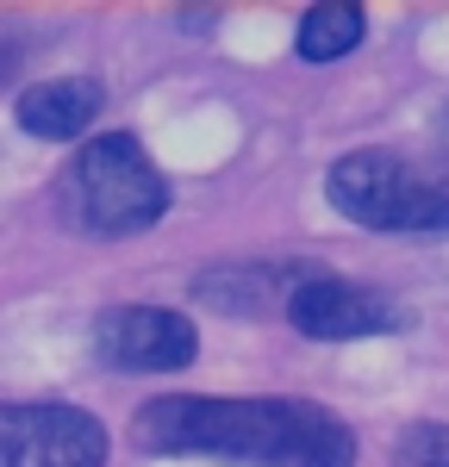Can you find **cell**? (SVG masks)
<instances>
[{
  "instance_id": "6da1fadb",
  "label": "cell",
  "mask_w": 449,
  "mask_h": 467,
  "mask_svg": "<svg viewBox=\"0 0 449 467\" xmlns=\"http://www.w3.org/2000/svg\"><path fill=\"white\" fill-rule=\"evenodd\" d=\"M131 442L144 455H200L219 467H356V431L312 399L162 393L138 405Z\"/></svg>"
},
{
  "instance_id": "7a4b0ae2",
  "label": "cell",
  "mask_w": 449,
  "mask_h": 467,
  "mask_svg": "<svg viewBox=\"0 0 449 467\" xmlns=\"http://www.w3.org/2000/svg\"><path fill=\"white\" fill-rule=\"evenodd\" d=\"M57 218L81 237H138L169 213V181L131 131H100L57 175Z\"/></svg>"
},
{
  "instance_id": "3957f363",
  "label": "cell",
  "mask_w": 449,
  "mask_h": 467,
  "mask_svg": "<svg viewBox=\"0 0 449 467\" xmlns=\"http://www.w3.org/2000/svg\"><path fill=\"white\" fill-rule=\"evenodd\" d=\"M325 200L362 231H449V156L350 150L325 175Z\"/></svg>"
},
{
  "instance_id": "277c9868",
  "label": "cell",
  "mask_w": 449,
  "mask_h": 467,
  "mask_svg": "<svg viewBox=\"0 0 449 467\" xmlns=\"http://www.w3.org/2000/svg\"><path fill=\"white\" fill-rule=\"evenodd\" d=\"M0 467H107V424L81 405H0Z\"/></svg>"
},
{
  "instance_id": "5b68a950",
  "label": "cell",
  "mask_w": 449,
  "mask_h": 467,
  "mask_svg": "<svg viewBox=\"0 0 449 467\" xmlns=\"http://www.w3.org/2000/svg\"><path fill=\"white\" fill-rule=\"evenodd\" d=\"M200 356V330L175 306H107L94 318V361L112 374H175Z\"/></svg>"
},
{
  "instance_id": "8992f818",
  "label": "cell",
  "mask_w": 449,
  "mask_h": 467,
  "mask_svg": "<svg viewBox=\"0 0 449 467\" xmlns=\"http://www.w3.org/2000/svg\"><path fill=\"white\" fill-rule=\"evenodd\" d=\"M287 324L312 343H350V337H393L412 330V306H400L393 293L381 287H356L343 275H306L287 293Z\"/></svg>"
},
{
  "instance_id": "52a82bcc",
  "label": "cell",
  "mask_w": 449,
  "mask_h": 467,
  "mask_svg": "<svg viewBox=\"0 0 449 467\" xmlns=\"http://www.w3.org/2000/svg\"><path fill=\"white\" fill-rule=\"evenodd\" d=\"M107 107V88L94 75H50V81H32L19 94V131L26 138H44V144H69V138H88V125Z\"/></svg>"
},
{
  "instance_id": "ba28073f",
  "label": "cell",
  "mask_w": 449,
  "mask_h": 467,
  "mask_svg": "<svg viewBox=\"0 0 449 467\" xmlns=\"http://www.w3.org/2000/svg\"><path fill=\"white\" fill-rule=\"evenodd\" d=\"M306 275H318V262H287V268H213V275L193 281V299L219 306L231 318H256L268 299L287 306V293H294Z\"/></svg>"
},
{
  "instance_id": "9c48e42d",
  "label": "cell",
  "mask_w": 449,
  "mask_h": 467,
  "mask_svg": "<svg viewBox=\"0 0 449 467\" xmlns=\"http://www.w3.org/2000/svg\"><path fill=\"white\" fill-rule=\"evenodd\" d=\"M362 32H369V13L362 6H306L294 50L306 63H337V57H350L362 44Z\"/></svg>"
},
{
  "instance_id": "30bf717a",
  "label": "cell",
  "mask_w": 449,
  "mask_h": 467,
  "mask_svg": "<svg viewBox=\"0 0 449 467\" xmlns=\"http://www.w3.org/2000/svg\"><path fill=\"white\" fill-rule=\"evenodd\" d=\"M393 467H449V424H406L393 442Z\"/></svg>"
},
{
  "instance_id": "8fae6325",
  "label": "cell",
  "mask_w": 449,
  "mask_h": 467,
  "mask_svg": "<svg viewBox=\"0 0 449 467\" xmlns=\"http://www.w3.org/2000/svg\"><path fill=\"white\" fill-rule=\"evenodd\" d=\"M19 63H26V50H19V37H6V32H0V88H6V81L19 75Z\"/></svg>"
}]
</instances>
